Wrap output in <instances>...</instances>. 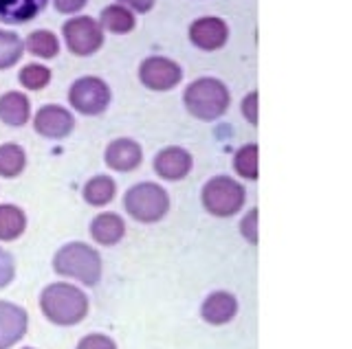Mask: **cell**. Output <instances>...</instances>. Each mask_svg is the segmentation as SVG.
Masks as SVG:
<instances>
[{
	"label": "cell",
	"instance_id": "2",
	"mask_svg": "<svg viewBox=\"0 0 352 349\" xmlns=\"http://www.w3.org/2000/svg\"><path fill=\"white\" fill-rule=\"evenodd\" d=\"M183 104L192 117L201 119V121H216L229 110L231 95L220 80L201 77L185 88Z\"/></svg>",
	"mask_w": 352,
	"mask_h": 349
},
{
	"label": "cell",
	"instance_id": "23",
	"mask_svg": "<svg viewBox=\"0 0 352 349\" xmlns=\"http://www.w3.org/2000/svg\"><path fill=\"white\" fill-rule=\"evenodd\" d=\"M25 56V42L14 31L0 29V71L16 67L20 58Z\"/></svg>",
	"mask_w": 352,
	"mask_h": 349
},
{
	"label": "cell",
	"instance_id": "16",
	"mask_svg": "<svg viewBox=\"0 0 352 349\" xmlns=\"http://www.w3.org/2000/svg\"><path fill=\"white\" fill-rule=\"evenodd\" d=\"M49 0H0V20L7 25H25L38 18Z\"/></svg>",
	"mask_w": 352,
	"mask_h": 349
},
{
	"label": "cell",
	"instance_id": "13",
	"mask_svg": "<svg viewBox=\"0 0 352 349\" xmlns=\"http://www.w3.org/2000/svg\"><path fill=\"white\" fill-rule=\"evenodd\" d=\"M104 160H106V165L115 171H132L141 165L143 149L137 141H132V139H115L108 143L104 152Z\"/></svg>",
	"mask_w": 352,
	"mask_h": 349
},
{
	"label": "cell",
	"instance_id": "30",
	"mask_svg": "<svg viewBox=\"0 0 352 349\" xmlns=\"http://www.w3.org/2000/svg\"><path fill=\"white\" fill-rule=\"evenodd\" d=\"M86 3L88 0H53L55 9H58L60 14H77L86 7Z\"/></svg>",
	"mask_w": 352,
	"mask_h": 349
},
{
	"label": "cell",
	"instance_id": "29",
	"mask_svg": "<svg viewBox=\"0 0 352 349\" xmlns=\"http://www.w3.org/2000/svg\"><path fill=\"white\" fill-rule=\"evenodd\" d=\"M242 115H245V119L251 125H258V91L249 93L242 99Z\"/></svg>",
	"mask_w": 352,
	"mask_h": 349
},
{
	"label": "cell",
	"instance_id": "9",
	"mask_svg": "<svg viewBox=\"0 0 352 349\" xmlns=\"http://www.w3.org/2000/svg\"><path fill=\"white\" fill-rule=\"evenodd\" d=\"M33 128L44 139H66L75 128V119L71 110H66L64 106H42L33 117Z\"/></svg>",
	"mask_w": 352,
	"mask_h": 349
},
{
	"label": "cell",
	"instance_id": "8",
	"mask_svg": "<svg viewBox=\"0 0 352 349\" xmlns=\"http://www.w3.org/2000/svg\"><path fill=\"white\" fill-rule=\"evenodd\" d=\"M181 80H183V71L179 64L170 58L152 56L143 60L139 67V82L150 91H157V93L172 91L179 86Z\"/></svg>",
	"mask_w": 352,
	"mask_h": 349
},
{
	"label": "cell",
	"instance_id": "14",
	"mask_svg": "<svg viewBox=\"0 0 352 349\" xmlns=\"http://www.w3.org/2000/svg\"><path fill=\"white\" fill-rule=\"evenodd\" d=\"M236 312H238L236 297L229 292H223V290L209 294L201 308V316L209 325H225L234 319Z\"/></svg>",
	"mask_w": 352,
	"mask_h": 349
},
{
	"label": "cell",
	"instance_id": "31",
	"mask_svg": "<svg viewBox=\"0 0 352 349\" xmlns=\"http://www.w3.org/2000/svg\"><path fill=\"white\" fill-rule=\"evenodd\" d=\"M154 3H157V0H119V5H124L126 9L137 14H148L154 7Z\"/></svg>",
	"mask_w": 352,
	"mask_h": 349
},
{
	"label": "cell",
	"instance_id": "3",
	"mask_svg": "<svg viewBox=\"0 0 352 349\" xmlns=\"http://www.w3.org/2000/svg\"><path fill=\"white\" fill-rule=\"evenodd\" d=\"M53 270L62 277L82 281L84 286H97L102 279V257L95 248L84 242H71L62 246L53 257Z\"/></svg>",
	"mask_w": 352,
	"mask_h": 349
},
{
	"label": "cell",
	"instance_id": "15",
	"mask_svg": "<svg viewBox=\"0 0 352 349\" xmlns=\"http://www.w3.org/2000/svg\"><path fill=\"white\" fill-rule=\"evenodd\" d=\"M31 117V101L25 93L9 91L0 97V121L11 128H22Z\"/></svg>",
	"mask_w": 352,
	"mask_h": 349
},
{
	"label": "cell",
	"instance_id": "32",
	"mask_svg": "<svg viewBox=\"0 0 352 349\" xmlns=\"http://www.w3.org/2000/svg\"><path fill=\"white\" fill-rule=\"evenodd\" d=\"M22 349H33V347H22Z\"/></svg>",
	"mask_w": 352,
	"mask_h": 349
},
{
	"label": "cell",
	"instance_id": "4",
	"mask_svg": "<svg viewBox=\"0 0 352 349\" xmlns=\"http://www.w3.org/2000/svg\"><path fill=\"white\" fill-rule=\"evenodd\" d=\"M124 206L130 217L137 222H159L170 209V198L161 184L157 182H139L130 187L124 195Z\"/></svg>",
	"mask_w": 352,
	"mask_h": 349
},
{
	"label": "cell",
	"instance_id": "17",
	"mask_svg": "<svg viewBox=\"0 0 352 349\" xmlns=\"http://www.w3.org/2000/svg\"><path fill=\"white\" fill-rule=\"evenodd\" d=\"M91 235L97 244L115 246L126 235V222L117 213H99L91 222Z\"/></svg>",
	"mask_w": 352,
	"mask_h": 349
},
{
	"label": "cell",
	"instance_id": "27",
	"mask_svg": "<svg viewBox=\"0 0 352 349\" xmlns=\"http://www.w3.org/2000/svg\"><path fill=\"white\" fill-rule=\"evenodd\" d=\"M16 277V264L14 257H11L5 248H0V290L7 288Z\"/></svg>",
	"mask_w": 352,
	"mask_h": 349
},
{
	"label": "cell",
	"instance_id": "26",
	"mask_svg": "<svg viewBox=\"0 0 352 349\" xmlns=\"http://www.w3.org/2000/svg\"><path fill=\"white\" fill-rule=\"evenodd\" d=\"M240 233L249 244H258V209H251L240 222Z\"/></svg>",
	"mask_w": 352,
	"mask_h": 349
},
{
	"label": "cell",
	"instance_id": "24",
	"mask_svg": "<svg viewBox=\"0 0 352 349\" xmlns=\"http://www.w3.org/2000/svg\"><path fill=\"white\" fill-rule=\"evenodd\" d=\"M234 167L242 178L256 180L258 178V145L256 143L242 145L234 156Z\"/></svg>",
	"mask_w": 352,
	"mask_h": 349
},
{
	"label": "cell",
	"instance_id": "25",
	"mask_svg": "<svg viewBox=\"0 0 352 349\" xmlns=\"http://www.w3.org/2000/svg\"><path fill=\"white\" fill-rule=\"evenodd\" d=\"M20 84L29 91H42L47 88L51 82V69L42 67V64H27L18 75Z\"/></svg>",
	"mask_w": 352,
	"mask_h": 349
},
{
	"label": "cell",
	"instance_id": "22",
	"mask_svg": "<svg viewBox=\"0 0 352 349\" xmlns=\"http://www.w3.org/2000/svg\"><path fill=\"white\" fill-rule=\"evenodd\" d=\"M27 167V154L25 149L16 143L0 145V176L3 178H16Z\"/></svg>",
	"mask_w": 352,
	"mask_h": 349
},
{
	"label": "cell",
	"instance_id": "10",
	"mask_svg": "<svg viewBox=\"0 0 352 349\" xmlns=\"http://www.w3.org/2000/svg\"><path fill=\"white\" fill-rule=\"evenodd\" d=\"M229 27L223 18L205 16L190 25V42L201 51H218L227 45Z\"/></svg>",
	"mask_w": 352,
	"mask_h": 349
},
{
	"label": "cell",
	"instance_id": "21",
	"mask_svg": "<svg viewBox=\"0 0 352 349\" xmlns=\"http://www.w3.org/2000/svg\"><path fill=\"white\" fill-rule=\"evenodd\" d=\"M115 180L108 176H95L84 184V200L91 206H104L115 198Z\"/></svg>",
	"mask_w": 352,
	"mask_h": 349
},
{
	"label": "cell",
	"instance_id": "7",
	"mask_svg": "<svg viewBox=\"0 0 352 349\" xmlns=\"http://www.w3.org/2000/svg\"><path fill=\"white\" fill-rule=\"evenodd\" d=\"M69 104L84 117L104 115L110 106V88L102 77H80L69 88Z\"/></svg>",
	"mask_w": 352,
	"mask_h": 349
},
{
	"label": "cell",
	"instance_id": "12",
	"mask_svg": "<svg viewBox=\"0 0 352 349\" xmlns=\"http://www.w3.org/2000/svg\"><path fill=\"white\" fill-rule=\"evenodd\" d=\"M194 167V158L183 147H165L154 156V171L163 180H183Z\"/></svg>",
	"mask_w": 352,
	"mask_h": 349
},
{
	"label": "cell",
	"instance_id": "1",
	"mask_svg": "<svg viewBox=\"0 0 352 349\" xmlns=\"http://www.w3.org/2000/svg\"><path fill=\"white\" fill-rule=\"evenodd\" d=\"M40 308L51 323L69 327L86 319L88 297L71 283H51L42 290Z\"/></svg>",
	"mask_w": 352,
	"mask_h": 349
},
{
	"label": "cell",
	"instance_id": "6",
	"mask_svg": "<svg viewBox=\"0 0 352 349\" xmlns=\"http://www.w3.org/2000/svg\"><path fill=\"white\" fill-rule=\"evenodd\" d=\"M62 36L69 51L77 58H88L104 47V29L91 16H77L66 20Z\"/></svg>",
	"mask_w": 352,
	"mask_h": 349
},
{
	"label": "cell",
	"instance_id": "5",
	"mask_svg": "<svg viewBox=\"0 0 352 349\" xmlns=\"http://www.w3.org/2000/svg\"><path fill=\"white\" fill-rule=\"evenodd\" d=\"M247 200L245 187L229 176H216L203 187V204L205 209L216 217L236 215Z\"/></svg>",
	"mask_w": 352,
	"mask_h": 349
},
{
	"label": "cell",
	"instance_id": "18",
	"mask_svg": "<svg viewBox=\"0 0 352 349\" xmlns=\"http://www.w3.org/2000/svg\"><path fill=\"white\" fill-rule=\"evenodd\" d=\"M27 228V215L16 204H0V242H14Z\"/></svg>",
	"mask_w": 352,
	"mask_h": 349
},
{
	"label": "cell",
	"instance_id": "20",
	"mask_svg": "<svg viewBox=\"0 0 352 349\" xmlns=\"http://www.w3.org/2000/svg\"><path fill=\"white\" fill-rule=\"evenodd\" d=\"M25 49L36 58L53 60V58H58V53H60V40L53 31L38 29V31H33V34H29Z\"/></svg>",
	"mask_w": 352,
	"mask_h": 349
},
{
	"label": "cell",
	"instance_id": "28",
	"mask_svg": "<svg viewBox=\"0 0 352 349\" xmlns=\"http://www.w3.org/2000/svg\"><path fill=\"white\" fill-rule=\"evenodd\" d=\"M77 349H117L113 338H108L106 334H91V336H84Z\"/></svg>",
	"mask_w": 352,
	"mask_h": 349
},
{
	"label": "cell",
	"instance_id": "19",
	"mask_svg": "<svg viewBox=\"0 0 352 349\" xmlns=\"http://www.w3.org/2000/svg\"><path fill=\"white\" fill-rule=\"evenodd\" d=\"M99 25H102L104 31H110V34H130L135 29L137 20L135 14L126 9L124 5H108L102 16H99Z\"/></svg>",
	"mask_w": 352,
	"mask_h": 349
},
{
	"label": "cell",
	"instance_id": "11",
	"mask_svg": "<svg viewBox=\"0 0 352 349\" xmlns=\"http://www.w3.org/2000/svg\"><path fill=\"white\" fill-rule=\"evenodd\" d=\"M29 316L16 303L0 301V349H9L27 334Z\"/></svg>",
	"mask_w": 352,
	"mask_h": 349
}]
</instances>
